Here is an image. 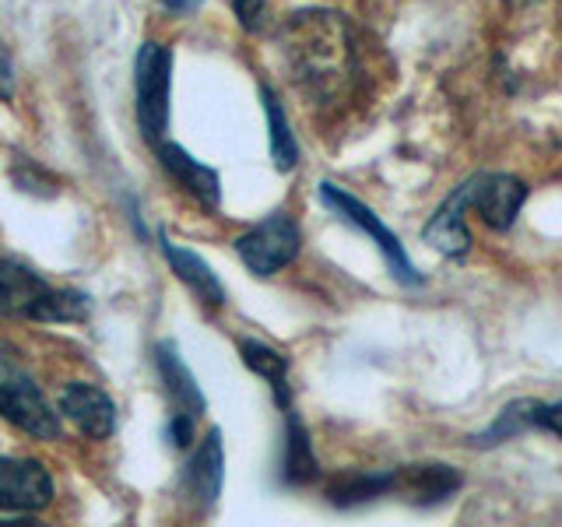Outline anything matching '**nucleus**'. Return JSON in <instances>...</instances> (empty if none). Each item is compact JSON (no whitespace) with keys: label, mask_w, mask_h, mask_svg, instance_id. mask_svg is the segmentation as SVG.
<instances>
[{"label":"nucleus","mask_w":562,"mask_h":527,"mask_svg":"<svg viewBox=\"0 0 562 527\" xmlns=\"http://www.w3.org/2000/svg\"><path fill=\"white\" fill-rule=\"evenodd\" d=\"M391 485H394V471H373V474L351 471L327 489V496L334 506H362L380 496H391Z\"/></svg>","instance_id":"f3484780"},{"label":"nucleus","mask_w":562,"mask_h":527,"mask_svg":"<svg viewBox=\"0 0 562 527\" xmlns=\"http://www.w3.org/2000/svg\"><path fill=\"white\" fill-rule=\"evenodd\" d=\"M281 49L313 102H338L356 78L348 22L334 11H299L281 25Z\"/></svg>","instance_id":"f257e3e1"},{"label":"nucleus","mask_w":562,"mask_h":527,"mask_svg":"<svg viewBox=\"0 0 562 527\" xmlns=\"http://www.w3.org/2000/svg\"><path fill=\"white\" fill-rule=\"evenodd\" d=\"M461 489V474L450 464H408L394 471L391 496H404L415 506H436Z\"/></svg>","instance_id":"9d476101"},{"label":"nucleus","mask_w":562,"mask_h":527,"mask_svg":"<svg viewBox=\"0 0 562 527\" xmlns=\"http://www.w3.org/2000/svg\"><path fill=\"white\" fill-rule=\"evenodd\" d=\"M506 4H514V8H524V4H531V0H506Z\"/></svg>","instance_id":"a878e982"},{"label":"nucleus","mask_w":562,"mask_h":527,"mask_svg":"<svg viewBox=\"0 0 562 527\" xmlns=\"http://www.w3.org/2000/svg\"><path fill=\"white\" fill-rule=\"evenodd\" d=\"M464 211H468V190L461 183L443 204L436 208V215L426 225V239L443 257H464L471 250V233H468Z\"/></svg>","instance_id":"9b49d317"},{"label":"nucleus","mask_w":562,"mask_h":527,"mask_svg":"<svg viewBox=\"0 0 562 527\" xmlns=\"http://www.w3.org/2000/svg\"><path fill=\"white\" fill-rule=\"evenodd\" d=\"M155 359H158V373L166 380V391L176 404V412L198 418L204 412V394H201L198 380H193V373L187 369V362L180 359V348L172 341H162L155 348Z\"/></svg>","instance_id":"4468645a"},{"label":"nucleus","mask_w":562,"mask_h":527,"mask_svg":"<svg viewBox=\"0 0 562 527\" xmlns=\"http://www.w3.org/2000/svg\"><path fill=\"white\" fill-rule=\"evenodd\" d=\"M233 11L246 32H257L263 18V0H233Z\"/></svg>","instance_id":"4be33fe9"},{"label":"nucleus","mask_w":562,"mask_h":527,"mask_svg":"<svg viewBox=\"0 0 562 527\" xmlns=\"http://www.w3.org/2000/svg\"><path fill=\"white\" fill-rule=\"evenodd\" d=\"M88 313L85 295L57 292L18 260L0 257V316H35V321H78Z\"/></svg>","instance_id":"f03ea898"},{"label":"nucleus","mask_w":562,"mask_h":527,"mask_svg":"<svg viewBox=\"0 0 562 527\" xmlns=\"http://www.w3.org/2000/svg\"><path fill=\"white\" fill-rule=\"evenodd\" d=\"M239 351H243V362L254 369L257 377H263L271 383V391H274V397H278V404L281 408H292V397H289V359L281 356L278 348H271V345H263V341H239Z\"/></svg>","instance_id":"a211bd4d"},{"label":"nucleus","mask_w":562,"mask_h":527,"mask_svg":"<svg viewBox=\"0 0 562 527\" xmlns=\"http://www.w3.org/2000/svg\"><path fill=\"white\" fill-rule=\"evenodd\" d=\"M321 198H324V204H327L341 222L356 225L359 233H366L369 239H373V243L380 246V254L386 257V264H391V271H394L401 281H412V285H418L422 274L415 271L412 257L404 254V246L397 243V236H394L391 228H386L359 198H351V193H345L341 187H334V183H324V187H321Z\"/></svg>","instance_id":"423d86ee"},{"label":"nucleus","mask_w":562,"mask_h":527,"mask_svg":"<svg viewBox=\"0 0 562 527\" xmlns=\"http://www.w3.org/2000/svg\"><path fill=\"white\" fill-rule=\"evenodd\" d=\"M535 412H538V401H531V397L506 404V408L499 412V418L492 422L485 433L474 436V444H479V447H496V444H503V439H514V436H520L527 429H535Z\"/></svg>","instance_id":"aec40b11"},{"label":"nucleus","mask_w":562,"mask_h":527,"mask_svg":"<svg viewBox=\"0 0 562 527\" xmlns=\"http://www.w3.org/2000/svg\"><path fill=\"white\" fill-rule=\"evenodd\" d=\"M53 479L40 461L29 457H0V509L8 514H35L49 506Z\"/></svg>","instance_id":"6e6552de"},{"label":"nucleus","mask_w":562,"mask_h":527,"mask_svg":"<svg viewBox=\"0 0 562 527\" xmlns=\"http://www.w3.org/2000/svg\"><path fill=\"white\" fill-rule=\"evenodd\" d=\"M0 415L35 439L60 436V415L53 412V404L43 397L22 356L8 341H0Z\"/></svg>","instance_id":"7ed1b4c3"},{"label":"nucleus","mask_w":562,"mask_h":527,"mask_svg":"<svg viewBox=\"0 0 562 527\" xmlns=\"http://www.w3.org/2000/svg\"><path fill=\"white\" fill-rule=\"evenodd\" d=\"M260 99H263V113H268V127H271V158L281 172H289L299 162V145L292 137L289 116H285V110H281V102L271 88H260Z\"/></svg>","instance_id":"6ab92c4d"},{"label":"nucleus","mask_w":562,"mask_h":527,"mask_svg":"<svg viewBox=\"0 0 562 527\" xmlns=\"http://www.w3.org/2000/svg\"><path fill=\"white\" fill-rule=\"evenodd\" d=\"M169 85H172V53L158 43H145L134 60V88H137V120L140 131L158 145L169 127Z\"/></svg>","instance_id":"20e7f679"},{"label":"nucleus","mask_w":562,"mask_h":527,"mask_svg":"<svg viewBox=\"0 0 562 527\" xmlns=\"http://www.w3.org/2000/svg\"><path fill=\"white\" fill-rule=\"evenodd\" d=\"M60 412L92 439H105L116 429V404L92 383H67L60 394Z\"/></svg>","instance_id":"1a4fd4ad"},{"label":"nucleus","mask_w":562,"mask_h":527,"mask_svg":"<svg viewBox=\"0 0 562 527\" xmlns=\"http://www.w3.org/2000/svg\"><path fill=\"white\" fill-rule=\"evenodd\" d=\"M14 96V67H11V57L4 53V46H0V99H11Z\"/></svg>","instance_id":"b1692460"},{"label":"nucleus","mask_w":562,"mask_h":527,"mask_svg":"<svg viewBox=\"0 0 562 527\" xmlns=\"http://www.w3.org/2000/svg\"><path fill=\"white\" fill-rule=\"evenodd\" d=\"M299 243H303V236H299V225L278 211V215L263 218L260 225L250 228V233H243L236 239V254L254 274L268 278V274H274L281 268H289V264L295 260V254H299Z\"/></svg>","instance_id":"39448f33"},{"label":"nucleus","mask_w":562,"mask_h":527,"mask_svg":"<svg viewBox=\"0 0 562 527\" xmlns=\"http://www.w3.org/2000/svg\"><path fill=\"white\" fill-rule=\"evenodd\" d=\"M468 190V208H474L482 215V222L488 228H509L517 222L520 208L527 201V183L517 180V176L509 172H482V176H471L464 183Z\"/></svg>","instance_id":"0eeeda50"},{"label":"nucleus","mask_w":562,"mask_h":527,"mask_svg":"<svg viewBox=\"0 0 562 527\" xmlns=\"http://www.w3.org/2000/svg\"><path fill=\"white\" fill-rule=\"evenodd\" d=\"M162 4H166L169 11H193L198 4H204V0H162Z\"/></svg>","instance_id":"393cba45"},{"label":"nucleus","mask_w":562,"mask_h":527,"mask_svg":"<svg viewBox=\"0 0 562 527\" xmlns=\"http://www.w3.org/2000/svg\"><path fill=\"white\" fill-rule=\"evenodd\" d=\"M281 479L289 485H310L316 479V453L310 444V433L292 408H285V461H281Z\"/></svg>","instance_id":"2eb2a0df"},{"label":"nucleus","mask_w":562,"mask_h":527,"mask_svg":"<svg viewBox=\"0 0 562 527\" xmlns=\"http://www.w3.org/2000/svg\"><path fill=\"white\" fill-rule=\"evenodd\" d=\"M222 479H225V453H222V433L211 429L204 436L201 450L193 453V461L187 468V489L190 496L201 506H211L222 492Z\"/></svg>","instance_id":"ddd939ff"},{"label":"nucleus","mask_w":562,"mask_h":527,"mask_svg":"<svg viewBox=\"0 0 562 527\" xmlns=\"http://www.w3.org/2000/svg\"><path fill=\"white\" fill-rule=\"evenodd\" d=\"M169 436H172L176 447H190V439H193V415L176 412L172 422H169Z\"/></svg>","instance_id":"5701e85b"},{"label":"nucleus","mask_w":562,"mask_h":527,"mask_svg":"<svg viewBox=\"0 0 562 527\" xmlns=\"http://www.w3.org/2000/svg\"><path fill=\"white\" fill-rule=\"evenodd\" d=\"M162 250H166L169 268L180 274V281H187V285L198 292V299H204V303H211V306L225 303V289H222L218 274L207 268V260H201L198 254H190V250H183V246H176L169 239H166Z\"/></svg>","instance_id":"dca6fc26"},{"label":"nucleus","mask_w":562,"mask_h":527,"mask_svg":"<svg viewBox=\"0 0 562 527\" xmlns=\"http://www.w3.org/2000/svg\"><path fill=\"white\" fill-rule=\"evenodd\" d=\"M535 429H544L562 439V401H538L535 412Z\"/></svg>","instance_id":"412c9836"},{"label":"nucleus","mask_w":562,"mask_h":527,"mask_svg":"<svg viewBox=\"0 0 562 527\" xmlns=\"http://www.w3.org/2000/svg\"><path fill=\"white\" fill-rule=\"evenodd\" d=\"M158 158H162L166 172L190 193V198H198L207 208L218 204L222 183H218V172L215 169L201 166L198 158H190L180 145H172V141H169V145H166V141H158Z\"/></svg>","instance_id":"f8f14e48"}]
</instances>
